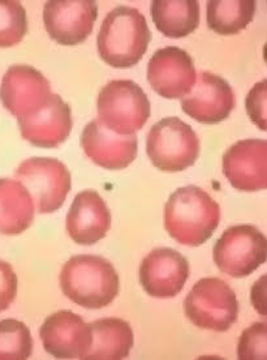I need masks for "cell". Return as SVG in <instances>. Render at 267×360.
<instances>
[{
    "mask_svg": "<svg viewBox=\"0 0 267 360\" xmlns=\"http://www.w3.org/2000/svg\"><path fill=\"white\" fill-rule=\"evenodd\" d=\"M221 221V207L204 189H176L164 207V226L178 243L198 247L207 242Z\"/></svg>",
    "mask_w": 267,
    "mask_h": 360,
    "instance_id": "6da1fadb",
    "label": "cell"
},
{
    "mask_svg": "<svg viewBox=\"0 0 267 360\" xmlns=\"http://www.w3.org/2000/svg\"><path fill=\"white\" fill-rule=\"evenodd\" d=\"M150 41L152 32L143 13L120 6L103 20L97 46L105 63L114 68H131L141 62Z\"/></svg>",
    "mask_w": 267,
    "mask_h": 360,
    "instance_id": "7a4b0ae2",
    "label": "cell"
},
{
    "mask_svg": "<svg viewBox=\"0 0 267 360\" xmlns=\"http://www.w3.org/2000/svg\"><path fill=\"white\" fill-rule=\"evenodd\" d=\"M63 294L77 306L100 309L119 295V274L111 262L94 255L73 256L60 273Z\"/></svg>",
    "mask_w": 267,
    "mask_h": 360,
    "instance_id": "3957f363",
    "label": "cell"
},
{
    "mask_svg": "<svg viewBox=\"0 0 267 360\" xmlns=\"http://www.w3.org/2000/svg\"><path fill=\"white\" fill-rule=\"evenodd\" d=\"M146 153L158 170L184 172L198 160L200 139L181 119L164 117L152 127L146 139Z\"/></svg>",
    "mask_w": 267,
    "mask_h": 360,
    "instance_id": "277c9868",
    "label": "cell"
},
{
    "mask_svg": "<svg viewBox=\"0 0 267 360\" xmlns=\"http://www.w3.org/2000/svg\"><path fill=\"white\" fill-rule=\"evenodd\" d=\"M98 119L117 135H134L150 117V101L132 80H114L99 91Z\"/></svg>",
    "mask_w": 267,
    "mask_h": 360,
    "instance_id": "5b68a950",
    "label": "cell"
},
{
    "mask_svg": "<svg viewBox=\"0 0 267 360\" xmlns=\"http://www.w3.org/2000/svg\"><path fill=\"white\" fill-rule=\"evenodd\" d=\"M188 319L201 329L227 332L239 317V302L231 286L223 279L202 278L184 300Z\"/></svg>",
    "mask_w": 267,
    "mask_h": 360,
    "instance_id": "8992f818",
    "label": "cell"
},
{
    "mask_svg": "<svg viewBox=\"0 0 267 360\" xmlns=\"http://www.w3.org/2000/svg\"><path fill=\"white\" fill-rule=\"evenodd\" d=\"M213 259L224 274L233 278L248 277L266 262V236L256 226H232L214 245Z\"/></svg>",
    "mask_w": 267,
    "mask_h": 360,
    "instance_id": "52a82bcc",
    "label": "cell"
},
{
    "mask_svg": "<svg viewBox=\"0 0 267 360\" xmlns=\"http://www.w3.org/2000/svg\"><path fill=\"white\" fill-rule=\"evenodd\" d=\"M15 176L29 191L41 214L59 210L71 191V172L55 158H29L18 166Z\"/></svg>",
    "mask_w": 267,
    "mask_h": 360,
    "instance_id": "ba28073f",
    "label": "cell"
},
{
    "mask_svg": "<svg viewBox=\"0 0 267 360\" xmlns=\"http://www.w3.org/2000/svg\"><path fill=\"white\" fill-rule=\"evenodd\" d=\"M98 18L94 0H50L44 8L48 36L59 45L76 46L91 34Z\"/></svg>",
    "mask_w": 267,
    "mask_h": 360,
    "instance_id": "9c48e42d",
    "label": "cell"
},
{
    "mask_svg": "<svg viewBox=\"0 0 267 360\" xmlns=\"http://www.w3.org/2000/svg\"><path fill=\"white\" fill-rule=\"evenodd\" d=\"M51 94L48 80L30 65L9 67L0 85L1 103L18 120L36 114L45 106Z\"/></svg>",
    "mask_w": 267,
    "mask_h": 360,
    "instance_id": "30bf717a",
    "label": "cell"
},
{
    "mask_svg": "<svg viewBox=\"0 0 267 360\" xmlns=\"http://www.w3.org/2000/svg\"><path fill=\"white\" fill-rule=\"evenodd\" d=\"M196 77L193 59L176 46L155 51L148 64V82L163 98L185 97L195 86Z\"/></svg>",
    "mask_w": 267,
    "mask_h": 360,
    "instance_id": "8fae6325",
    "label": "cell"
},
{
    "mask_svg": "<svg viewBox=\"0 0 267 360\" xmlns=\"http://www.w3.org/2000/svg\"><path fill=\"white\" fill-rule=\"evenodd\" d=\"M195 86L181 98L188 117L204 124H218L230 117L236 105L231 85L214 73L200 72Z\"/></svg>",
    "mask_w": 267,
    "mask_h": 360,
    "instance_id": "7c38bea8",
    "label": "cell"
},
{
    "mask_svg": "<svg viewBox=\"0 0 267 360\" xmlns=\"http://www.w3.org/2000/svg\"><path fill=\"white\" fill-rule=\"evenodd\" d=\"M223 174L233 188L257 192L267 187V141H237L223 155Z\"/></svg>",
    "mask_w": 267,
    "mask_h": 360,
    "instance_id": "4fadbf2b",
    "label": "cell"
},
{
    "mask_svg": "<svg viewBox=\"0 0 267 360\" xmlns=\"http://www.w3.org/2000/svg\"><path fill=\"white\" fill-rule=\"evenodd\" d=\"M189 277V262L172 248H155L140 265V282L148 295L159 299L175 297Z\"/></svg>",
    "mask_w": 267,
    "mask_h": 360,
    "instance_id": "5bb4252c",
    "label": "cell"
},
{
    "mask_svg": "<svg viewBox=\"0 0 267 360\" xmlns=\"http://www.w3.org/2000/svg\"><path fill=\"white\" fill-rule=\"evenodd\" d=\"M46 352L58 359H84L91 346V329L80 315L59 311L39 330Z\"/></svg>",
    "mask_w": 267,
    "mask_h": 360,
    "instance_id": "9a60e30c",
    "label": "cell"
},
{
    "mask_svg": "<svg viewBox=\"0 0 267 360\" xmlns=\"http://www.w3.org/2000/svg\"><path fill=\"white\" fill-rule=\"evenodd\" d=\"M81 146L86 157L106 170H123L137 157L138 143L136 135H117L99 119L84 128Z\"/></svg>",
    "mask_w": 267,
    "mask_h": 360,
    "instance_id": "2e32d148",
    "label": "cell"
},
{
    "mask_svg": "<svg viewBox=\"0 0 267 360\" xmlns=\"http://www.w3.org/2000/svg\"><path fill=\"white\" fill-rule=\"evenodd\" d=\"M72 126L70 105L53 93L36 114L18 120L22 139L44 149H53L63 144L71 135Z\"/></svg>",
    "mask_w": 267,
    "mask_h": 360,
    "instance_id": "e0dca14e",
    "label": "cell"
},
{
    "mask_svg": "<svg viewBox=\"0 0 267 360\" xmlns=\"http://www.w3.org/2000/svg\"><path fill=\"white\" fill-rule=\"evenodd\" d=\"M65 222L67 231L74 243L93 245L108 233L111 213L98 192L86 189L73 200Z\"/></svg>",
    "mask_w": 267,
    "mask_h": 360,
    "instance_id": "ac0fdd59",
    "label": "cell"
},
{
    "mask_svg": "<svg viewBox=\"0 0 267 360\" xmlns=\"http://www.w3.org/2000/svg\"><path fill=\"white\" fill-rule=\"evenodd\" d=\"M91 346L85 360L125 359L134 347V330L122 319L110 317L91 323Z\"/></svg>",
    "mask_w": 267,
    "mask_h": 360,
    "instance_id": "d6986e66",
    "label": "cell"
},
{
    "mask_svg": "<svg viewBox=\"0 0 267 360\" xmlns=\"http://www.w3.org/2000/svg\"><path fill=\"white\" fill-rule=\"evenodd\" d=\"M32 195L18 180L0 179V234L18 235L34 221Z\"/></svg>",
    "mask_w": 267,
    "mask_h": 360,
    "instance_id": "ffe728a7",
    "label": "cell"
},
{
    "mask_svg": "<svg viewBox=\"0 0 267 360\" xmlns=\"http://www.w3.org/2000/svg\"><path fill=\"white\" fill-rule=\"evenodd\" d=\"M150 13L157 29L169 38L192 34L201 18L197 0H154Z\"/></svg>",
    "mask_w": 267,
    "mask_h": 360,
    "instance_id": "44dd1931",
    "label": "cell"
},
{
    "mask_svg": "<svg viewBox=\"0 0 267 360\" xmlns=\"http://www.w3.org/2000/svg\"><path fill=\"white\" fill-rule=\"evenodd\" d=\"M256 8L254 0H210L206 7L207 25L221 36L237 34L253 21Z\"/></svg>",
    "mask_w": 267,
    "mask_h": 360,
    "instance_id": "7402d4cb",
    "label": "cell"
},
{
    "mask_svg": "<svg viewBox=\"0 0 267 360\" xmlns=\"http://www.w3.org/2000/svg\"><path fill=\"white\" fill-rule=\"evenodd\" d=\"M33 352V338L18 320L0 321V360H27Z\"/></svg>",
    "mask_w": 267,
    "mask_h": 360,
    "instance_id": "603a6c76",
    "label": "cell"
},
{
    "mask_svg": "<svg viewBox=\"0 0 267 360\" xmlns=\"http://www.w3.org/2000/svg\"><path fill=\"white\" fill-rule=\"evenodd\" d=\"M27 33V11L20 1L0 0V47H12Z\"/></svg>",
    "mask_w": 267,
    "mask_h": 360,
    "instance_id": "cb8c5ba5",
    "label": "cell"
},
{
    "mask_svg": "<svg viewBox=\"0 0 267 360\" xmlns=\"http://www.w3.org/2000/svg\"><path fill=\"white\" fill-rule=\"evenodd\" d=\"M266 323H256L249 326L239 341V359H266Z\"/></svg>",
    "mask_w": 267,
    "mask_h": 360,
    "instance_id": "d4e9b609",
    "label": "cell"
},
{
    "mask_svg": "<svg viewBox=\"0 0 267 360\" xmlns=\"http://www.w3.org/2000/svg\"><path fill=\"white\" fill-rule=\"evenodd\" d=\"M267 82L266 79L262 82L256 84L253 89L250 90L245 106H247V112L253 123L259 126V129L266 131L267 129Z\"/></svg>",
    "mask_w": 267,
    "mask_h": 360,
    "instance_id": "484cf974",
    "label": "cell"
},
{
    "mask_svg": "<svg viewBox=\"0 0 267 360\" xmlns=\"http://www.w3.org/2000/svg\"><path fill=\"white\" fill-rule=\"evenodd\" d=\"M18 295V276L11 264L0 260V312L8 309Z\"/></svg>",
    "mask_w": 267,
    "mask_h": 360,
    "instance_id": "4316f807",
    "label": "cell"
}]
</instances>
